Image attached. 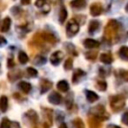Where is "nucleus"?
Segmentation results:
<instances>
[{"label": "nucleus", "instance_id": "obj_1", "mask_svg": "<svg viewBox=\"0 0 128 128\" xmlns=\"http://www.w3.org/2000/svg\"><path fill=\"white\" fill-rule=\"evenodd\" d=\"M119 26H120V24L117 20H115V19L109 20V22L107 23V25L104 29V37L108 40L112 39V37H114L116 35V33L119 29Z\"/></svg>", "mask_w": 128, "mask_h": 128}, {"label": "nucleus", "instance_id": "obj_2", "mask_svg": "<svg viewBox=\"0 0 128 128\" xmlns=\"http://www.w3.org/2000/svg\"><path fill=\"white\" fill-rule=\"evenodd\" d=\"M110 106L114 112H118L125 106V99L121 95H114L110 98Z\"/></svg>", "mask_w": 128, "mask_h": 128}, {"label": "nucleus", "instance_id": "obj_3", "mask_svg": "<svg viewBox=\"0 0 128 128\" xmlns=\"http://www.w3.org/2000/svg\"><path fill=\"white\" fill-rule=\"evenodd\" d=\"M90 113L92 114V116H94L95 118H97L98 120H107L109 118V114L106 112L105 107L103 105H98L96 107H93L90 110Z\"/></svg>", "mask_w": 128, "mask_h": 128}, {"label": "nucleus", "instance_id": "obj_4", "mask_svg": "<svg viewBox=\"0 0 128 128\" xmlns=\"http://www.w3.org/2000/svg\"><path fill=\"white\" fill-rule=\"evenodd\" d=\"M79 31V24L75 19L69 20L67 26H66V34L68 37H73L75 34H77Z\"/></svg>", "mask_w": 128, "mask_h": 128}, {"label": "nucleus", "instance_id": "obj_5", "mask_svg": "<svg viewBox=\"0 0 128 128\" xmlns=\"http://www.w3.org/2000/svg\"><path fill=\"white\" fill-rule=\"evenodd\" d=\"M63 56H64V54L61 51H56V52L52 53L51 56H50V62H51V64L54 65V66L59 65L60 62H61V60L63 59Z\"/></svg>", "mask_w": 128, "mask_h": 128}, {"label": "nucleus", "instance_id": "obj_6", "mask_svg": "<svg viewBox=\"0 0 128 128\" xmlns=\"http://www.w3.org/2000/svg\"><path fill=\"white\" fill-rule=\"evenodd\" d=\"M103 12V7L100 3H93L90 6V14L92 16H99Z\"/></svg>", "mask_w": 128, "mask_h": 128}, {"label": "nucleus", "instance_id": "obj_7", "mask_svg": "<svg viewBox=\"0 0 128 128\" xmlns=\"http://www.w3.org/2000/svg\"><path fill=\"white\" fill-rule=\"evenodd\" d=\"M48 100L51 104H54V105H58L61 103V100H62V97L60 96L59 93L57 92H52L49 94L48 96Z\"/></svg>", "mask_w": 128, "mask_h": 128}, {"label": "nucleus", "instance_id": "obj_8", "mask_svg": "<svg viewBox=\"0 0 128 128\" xmlns=\"http://www.w3.org/2000/svg\"><path fill=\"white\" fill-rule=\"evenodd\" d=\"M52 87V83L46 79H42L40 81V91L42 94H44L45 92H47L49 89H51Z\"/></svg>", "mask_w": 128, "mask_h": 128}, {"label": "nucleus", "instance_id": "obj_9", "mask_svg": "<svg viewBox=\"0 0 128 128\" xmlns=\"http://www.w3.org/2000/svg\"><path fill=\"white\" fill-rule=\"evenodd\" d=\"M11 26V19L9 17H5L0 25V31L1 32H7Z\"/></svg>", "mask_w": 128, "mask_h": 128}, {"label": "nucleus", "instance_id": "obj_10", "mask_svg": "<svg viewBox=\"0 0 128 128\" xmlns=\"http://www.w3.org/2000/svg\"><path fill=\"white\" fill-rule=\"evenodd\" d=\"M85 95H86L87 101L90 102V103L95 102V101L98 100V98H99V96H98L95 92H93V91H91V90H86V91H85Z\"/></svg>", "mask_w": 128, "mask_h": 128}, {"label": "nucleus", "instance_id": "obj_11", "mask_svg": "<svg viewBox=\"0 0 128 128\" xmlns=\"http://www.w3.org/2000/svg\"><path fill=\"white\" fill-rule=\"evenodd\" d=\"M84 46H85L86 48H88V49L96 48V47L99 46V42L96 41V40H94V39L88 38V39H85V40H84Z\"/></svg>", "mask_w": 128, "mask_h": 128}, {"label": "nucleus", "instance_id": "obj_12", "mask_svg": "<svg viewBox=\"0 0 128 128\" xmlns=\"http://www.w3.org/2000/svg\"><path fill=\"white\" fill-rule=\"evenodd\" d=\"M18 87H19V89H20L22 92H24V93L30 92V90H31V88H32L31 84H30L29 82H26V81H21V82H19Z\"/></svg>", "mask_w": 128, "mask_h": 128}, {"label": "nucleus", "instance_id": "obj_13", "mask_svg": "<svg viewBox=\"0 0 128 128\" xmlns=\"http://www.w3.org/2000/svg\"><path fill=\"white\" fill-rule=\"evenodd\" d=\"M86 4H87L86 0H73L70 3L71 7L76 8V9H83L86 6Z\"/></svg>", "mask_w": 128, "mask_h": 128}, {"label": "nucleus", "instance_id": "obj_14", "mask_svg": "<svg viewBox=\"0 0 128 128\" xmlns=\"http://www.w3.org/2000/svg\"><path fill=\"white\" fill-rule=\"evenodd\" d=\"M100 27V22L97 21V20H91L89 22V27H88V30L90 33H94L98 30V28Z\"/></svg>", "mask_w": 128, "mask_h": 128}, {"label": "nucleus", "instance_id": "obj_15", "mask_svg": "<svg viewBox=\"0 0 128 128\" xmlns=\"http://www.w3.org/2000/svg\"><path fill=\"white\" fill-rule=\"evenodd\" d=\"M100 61L102 63H104V64H110L113 61L112 55L110 53H102L100 55Z\"/></svg>", "mask_w": 128, "mask_h": 128}, {"label": "nucleus", "instance_id": "obj_16", "mask_svg": "<svg viewBox=\"0 0 128 128\" xmlns=\"http://www.w3.org/2000/svg\"><path fill=\"white\" fill-rule=\"evenodd\" d=\"M57 88L61 92H66V91L69 90V84H68V82L66 80H60L57 83Z\"/></svg>", "mask_w": 128, "mask_h": 128}, {"label": "nucleus", "instance_id": "obj_17", "mask_svg": "<svg viewBox=\"0 0 128 128\" xmlns=\"http://www.w3.org/2000/svg\"><path fill=\"white\" fill-rule=\"evenodd\" d=\"M85 75V72L82 71L81 69H77L74 71V74H73V77H72V81L73 83H77L78 81H80L81 77Z\"/></svg>", "mask_w": 128, "mask_h": 128}, {"label": "nucleus", "instance_id": "obj_18", "mask_svg": "<svg viewBox=\"0 0 128 128\" xmlns=\"http://www.w3.org/2000/svg\"><path fill=\"white\" fill-rule=\"evenodd\" d=\"M7 108H8V99L6 96L2 95L0 97V110L2 112H6Z\"/></svg>", "mask_w": 128, "mask_h": 128}, {"label": "nucleus", "instance_id": "obj_19", "mask_svg": "<svg viewBox=\"0 0 128 128\" xmlns=\"http://www.w3.org/2000/svg\"><path fill=\"white\" fill-rule=\"evenodd\" d=\"M119 56L121 59L125 60V61H128V47L127 46H122L120 49H119Z\"/></svg>", "mask_w": 128, "mask_h": 128}, {"label": "nucleus", "instance_id": "obj_20", "mask_svg": "<svg viewBox=\"0 0 128 128\" xmlns=\"http://www.w3.org/2000/svg\"><path fill=\"white\" fill-rule=\"evenodd\" d=\"M58 18H59V22H60L61 24H63V23H64V21L66 20V18H67V10H66V8H65V7H63V6H62V7L60 8Z\"/></svg>", "mask_w": 128, "mask_h": 128}, {"label": "nucleus", "instance_id": "obj_21", "mask_svg": "<svg viewBox=\"0 0 128 128\" xmlns=\"http://www.w3.org/2000/svg\"><path fill=\"white\" fill-rule=\"evenodd\" d=\"M41 38L44 39L45 41L49 42V43H55L56 42V38L51 35L50 33H41Z\"/></svg>", "mask_w": 128, "mask_h": 128}, {"label": "nucleus", "instance_id": "obj_22", "mask_svg": "<svg viewBox=\"0 0 128 128\" xmlns=\"http://www.w3.org/2000/svg\"><path fill=\"white\" fill-rule=\"evenodd\" d=\"M26 115H27V117L31 120L32 123H36V122L38 121V115H37V113H36L34 110H29V111L26 113Z\"/></svg>", "mask_w": 128, "mask_h": 128}, {"label": "nucleus", "instance_id": "obj_23", "mask_svg": "<svg viewBox=\"0 0 128 128\" xmlns=\"http://www.w3.org/2000/svg\"><path fill=\"white\" fill-rule=\"evenodd\" d=\"M18 60H19V62H20L21 64H26V63L28 62L29 58H28V56H27V54H26L25 52L20 51L19 54H18Z\"/></svg>", "mask_w": 128, "mask_h": 128}, {"label": "nucleus", "instance_id": "obj_24", "mask_svg": "<svg viewBox=\"0 0 128 128\" xmlns=\"http://www.w3.org/2000/svg\"><path fill=\"white\" fill-rule=\"evenodd\" d=\"M33 62H34V64L40 66V65L45 64V63L47 62V60H46L45 57H43V56H41V55H38V56H36V57L34 58V61H33Z\"/></svg>", "mask_w": 128, "mask_h": 128}, {"label": "nucleus", "instance_id": "obj_25", "mask_svg": "<svg viewBox=\"0 0 128 128\" xmlns=\"http://www.w3.org/2000/svg\"><path fill=\"white\" fill-rule=\"evenodd\" d=\"M12 122L8 118H3L0 123V128H11Z\"/></svg>", "mask_w": 128, "mask_h": 128}, {"label": "nucleus", "instance_id": "obj_26", "mask_svg": "<svg viewBox=\"0 0 128 128\" xmlns=\"http://www.w3.org/2000/svg\"><path fill=\"white\" fill-rule=\"evenodd\" d=\"M118 76H119L123 81H125V82L128 81V71H126V70H124V69H120V70L118 71Z\"/></svg>", "mask_w": 128, "mask_h": 128}, {"label": "nucleus", "instance_id": "obj_27", "mask_svg": "<svg viewBox=\"0 0 128 128\" xmlns=\"http://www.w3.org/2000/svg\"><path fill=\"white\" fill-rule=\"evenodd\" d=\"M89 123H90V128H99V126H100L99 120L97 118H95L94 116H93V118H90Z\"/></svg>", "mask_w": 128, "mask_h": 128}, {"label": "nucleus", "instance_id": "obj_28", "mask_svg": "<svg viewBox=\"0 0 128 128\" xmlns=\"http://www.w3.org/2000/svg\"><path fill=\"white\" fill-rule=\"evenodd\" d=\"M72 123H73V126H74L75 128H85L84 123H83V121H82L80 118H76V119H74Z\"/></svg>", "mask_w": 128, "mask_h": 128}, {"label": "nucleus", "instance_id": "obj_29", "mask_svg": "<svg viewBox=\"0 0 128 128\" xmlns=\"http://www.w3.org/2000/svg\"><path fill=\"white\" fill-rule=\"evenodd\" d=\"M96 88H97L98 90H100V91H104V90H106V88H107V83H106L105 81H97V83H96Z\"/></svg>", "mask_w": 128, "mask_h": 128}, {"label": "nucleus", "instance_id": "obj_30", "mask_svg": "<svg viewBox=\"0 0 128 128\" xmlns=\"http://www.w3.org/2000/svg\"><path fill=\"white\" fill-rule=\"evenodd\" d=\"M85 57H86L88 60H94V59H96V57H97V52H96V51H89V52H86V53H85Z\"/></svg>", "mask_w": 128, "mask_h": 128}, {"label": "nucleus", "instance_id": "obj_31", "mask_svg": "<svg viewBox=\"0 0 128 128\" xmlns=\"http://www.w3.org/2000/svg\"><path fill=\"white\" fill-rule=\"evenodd\" d=\"M26 72H27L28 76H30V77H35V76H37V74H38L37 70H36L35 68H32V67H28L27 70H26Z\"/></svg>", "mask_w": 128, "mask_h": 128}, {"label": "nucleus", "instance_id": "obj_32", "mask_svg": "<svg viewBox=\"0 0 128 128\" xmlns=\"http://www.w3.org/2000/svg\"><path fill=\"white\" fill-rule=\"evenodd\" d=\"M72 66H73V60L71 58H68L67 60H65V62H64V68L66 70L72 69Z\"/></svg>", "mask_w": 128, "mask_h": 128}, {"label": "nucleus", "instance_id": "obj_33", "mask_svg": "<svg viewBox=\"0 0 128 128\" xmlns=\"http://www.w3.org/2000/svg\"><path fill=\"white\" fill-rule=\"evenodd\" d=\"M66 49L69 53H73L74 55H77L76 53V50H75V47L71 44V43H66Z\"/></svg>", "mask_w": 128, "mask_h": 128}, {"label": "nucleus", "instance_id": "obj_34", "mask_svg": "<svg viewBox=\"0 0 128 128\" xmlns=\"http://www.w3.org/2000/svg\"><path fill=\"white\" fill-rule=\"evenodd\" d=\"M121 121H122L123 124H125V125L128 126V112H125V113L122 115V117H121Z\"/></svg>", "mask_w": 128, "mask_h": 128}, {"label": "nucleus", "instance_id": "obj_35", "mask_svg": "<svg viewBox=\"0 0 128 128\" xmlns=\"http://www.w3.org/2000/svg\"><path fill=\"white\" fill-rule=\"evenodd\" d=\"M45 4H46V0H36L35 1V6L39 7V8L43 7Z\"/></svg>", "mask_w": 128, "mask_h": 128}, {"label": "nucleus", "instance_id": "obj_36", "mask_svg": "<svg viewBox=\"0 0 128 128\" xmlns=\"http://www.w3.org/2000/svg\"><path fill=\"white\" fill-rule=\"evenodd\" d=\"M56 115H58L57 117H56V119L59 121V122H61V121H63L64 120V114L61 112V111H58V112H56Z\"/></svg>", "mask_w": 128, "mask_h": 128}, {"label": "nucleus", "instance_id": "obj_37", "mask_svg": "<svg viewBox=\"0 0 128 128\" xmlns=\"http://www.w3.org/2000/svg\"><path fill=\"white\" fill-rule=\"evenodd\" d=\"M6 44H7V40H6L3 36H1V35H0V47L5 46Z\"/></svg>", "mask_w": 128, "mask_h": 128}, {"label": "nucleus", "instance_id": "obj_38", "mask_svg": "<svg viewBox=\"0 0 128 128\" xmlns=\"http://www.w3.org/2000/svg\"><path fill=\"white\" fill-rule=\"evenodd\" d=\"M12 66H14V62H13V59L9 58V59H8V67H9V68H11Z\"/></svg>", "mask_w": 128, "mask_h": 128}, {"label": "nucleus", "instance_id": "obj_39", "mask_svg": "<svg viewBox=\"0 0 128 128\" xmlns=\"http://www.w3.org/2000/svg\"><path fill=\"white\" fill-rule=\"evenodd\" d=\"M11 128H20V125H19L17 122H12Z\"/></svg>", "mask_w": 128, "mask_h": 128}, {"label": "nucleus", "instance_id": "obj_40", "mask_svg": "<svg viewBox=\"0 0 128 128\" xmlns=\"http://www.w3.org/2000/svg\"><path fill=\"white\" fill-rule=\"evenodd\" d=\"M21 4L22 5H28V4H30V0H21Z\"/></svg>", "mask_w": 128, "mask_h": 128}, {"label": "nucleus", "instance_id": "obj_41", "mask_svg": "<svg viewBox=\"0 0 128 128\" xmlns=\"http://www.w3.org/2000/svg\"><path fill=\"white\" fill-rule=\"evenodd\" d=\"M106 128H121V127H119V126H117V125H114V124H109Z\"/></svg>", "mask_w": 128, "mask_h": 128}, {"label": "nucleus", "instance_id": "obj_42", "mask_svg": "<svg viewBox=\"0 0 128 128\" xmlns=\"http://www.w3.org/2000/svg\"><path fill=\"white\" fill-rule=\"evenodd\" d=\"M59 128H67V125H66L65 123H63V122H62V123H61V125L59 126Z\"/></svg>", "mask_w": 128, "mask_h": 128}, {"label": "nucleus", "instance_id": "obj_43", "mask_svg": "<svg viewBox=\"0 0 128 128\" xmlns=\"http://www.w3.org/2000/svg\"><path fill=\"white\" fill-rule=\"evenodd\" d=\"M125 11L128 13V3H127V4H126V6H125Z\"/></svg>", "mask_w": 128, "mask_h": 128}]
</instances>
